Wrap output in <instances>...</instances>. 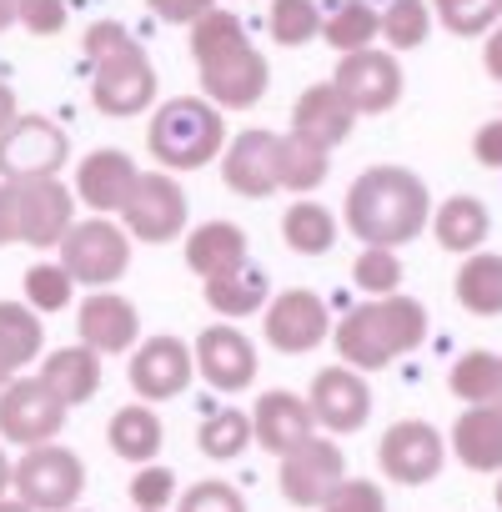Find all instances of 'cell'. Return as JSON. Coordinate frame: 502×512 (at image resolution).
<instances>
[{"instance_id": "obj_33", "label": "cell", "mask_w": 502, "mask_h": 512, "mask_svg": "<svg viewBox=\"0 0 502 512\" xmlns=\"http://www.w3.org/2000/svg\"><path fill=\"white\" fill-rule=\"evenodd\" d=\"M447 387L462 407H482V402H497L502 397V357L497 352H462L447 372Z\"/></svg>"}, {"instance_id": "obj_50", "label": "cell", "mask_w": 502, "mask_h": 512, "mask_svg": "<svg viewBox=\"0 0 502 512\" xmlns=\"http://www.w3.org/2000/svg\"><path fill=\"white\" fill-rule=\"evenodd\" d=\"M16 121V96H11V86L6 81H0V131H6Z\"/></svg>"}, {"instance_id": "obj_25", "label": "cell", "mask_w": 502, "mask_h": 512, "mask_svg": "<svg viewBox=\"0 0 502 512\" xmlns=\"http://www.w3.org/2000/svg\"><path fill=\"white\" fill-rule=\"evenodd\" d=\"M246 262V231L236 221H201L191 236H186V267L211 282V277H226Z\"/></svg>"}, {"instance_id": "obj_37", "label": "cell", "mask_w": 502, "mask_h": 512, "mask_svg": "<svg viewBox=\"0 0 502 512\" xmlns=\"http://www.w3.org/2000/svg\"><path fill=\"white\" fill-rule=\"evenodd\" d=\"M382 36L392 51H417L432 36V0H392L382 11Z\"/></svg>"}, {"instance_id": "obj_27", "label": "cell", "mask_w": 502, "mask_h": 512, "mask_svg": "<svg viewBox=\"0 0 502 512\" xmlns=\"http://www.w3.org/2000/svg\"><path fill=\"white\" fill-rule=\"evenodd\" d=\"M487 231H492V216H487V206H482L477 196H447V201L432 211V236H437V246L452 251V256L482 251Z\"/></svg>"}, {"instance_id": "obj_6", "label": "cell", "mask_w": 502, "mask_h": 512, "mask_svg": "<svg viewBox=\"0 0 502 512\" xmlns=\"http://www.w3.org/2000/svg\"><path fill=\"white\" fill-rule=\"evenodd\" d=\"M56 251L76 287L101 292V287H116L131 267V231L116 226L111 216H91V221H76Z\"/></svg>"}, {"instance_id": "obj_10", "label": "cell", "mask_w": 502, "mask_h": 512, "mask_svg": "<svg viewBox=\"0 0 502 512\" xmlns=\"http://www.w3.org/2000/svg\"><path fill=\"white\" fill-rule=\"evenodd\" d=\"M191 221V206H186V191L176 176H161V171H141L131 201L121 206V226L131 231V241H151V246H166L186 231Z\"/></svg>"}, {"instance_id": "obj_29", "label": "cell", "mask_w": 502, "mask_h": 512, "mask_svg": "<svg viewBox=\"0 0 502 512\" xmlns=\"http://www.w3.org/2000/svg\"><path fill=\"white\" fill-rule=\"evenodd\" d=\"M452 292L472 317H502V256H492V251L462 256Z\"/></svg>"}, {"instance_id": "obj_44", "label": "cell", "mask_w": 502, "mask_h": 512, "mask_svg": "<svg viewBox=\"0 0 502 512\" xmlns=\"http://www.w3.org/2000/svg\"><path fill=\"white\" fill-rule=\"evenodd\" d=\"M317 512H387V492L372 477H342V487Z\"/></svg>"}, {"instance_id": "obj_52", "label": "cell", "mask_w": 502, "mask_h": 512, "mask_svg": "<svg viewBox=\"0 0 502 512\" xmlns=\"http://www.w3.org/2000/svg\"><path fill=\"white\" fill-rule=\"evenodd\" d=\"M16 11H21V0H0V31L16 26Z\"/></svg>"}, {"instance_id": "obj_56", "label": "cell", "mask_w": 502, "mask_h": 512, "mask_svg": "<svg viewBox=\"0 0 502 512\" xmlns=\"http://www.w3.org/2000/svg\"><path fill=\"white\" fill-rule=\"evenodd\" d=\"M71 512H81V507H71Z\"/></svg>"}, {"instance_id": "obj_9", "label": "cell", "mask_w": 502, "mask_h": 512, "mask_svg": "<svg viewBox=\"0 0 502 512\" xmlns=\"http://www.w3.org/2000/svg\"><path fill=\"white\" fill-rule=\"evenodd\" d=\"M66 402L41 377H16L0 387V437L16 447H46L66 427Z\"/></svg>"}, {"instance_id": "obj_24", "label": "cell", "mask_w": 502, "mask_h": 512, "mask_svg": "<svg viewBox=\"0 0 502 512\" xmlns=\"http://www.w3.org/2000/svg\"><path fill=\"white\" fill-rule=\"evenodd\" d=\"M352 126H357V111L347 106V96H342L332 81L307 86V91L297 96V106H292V131H297V136H312V141H322V146H342V141L352 136Z\"/></svg>"}, {"instance_id": "obj_39", "label": "cell", "mask_w": 502, "mask_h": 512, "mask_svg": "<svg viewBox=\"0 0 502 512\" xmlns=\"http://www.w3.org/2000/svg\"><path fill=\"white\" fill-rule=\"evenodd\" d=\"M352 282L367 297H397L402 287V262L392 246H362V256L352 262Z\"/></svg>"}, {"instance_id": "obj_46", "label": "cell", "mask_w": 502, "mask_h": 512, "mask_svg": "<svg viewBox=\"0 0 502 512\" xmlns=\"http://www.w3.org/2000/svg\"><path fill=\"white\" fill-rule=\"evenodd\" d=\"M146 6L171 26H196L206 11H216V0H146Z\"/></svg>"}, {"instance_id": "obj_30", "label": "cell", "mask_w": 502, "mask_h": 512, "mask_svg": "<svg viewBox=\"0 0 502 512\" xmlns=\"http://www.w3.org/2000/svg\"><path fill=\"white\" fill-rule=\"evenodd\" d=\"M206 307H211L221 322H241V317H251V312H262V307H267V277L251 267V262H241L236 272L206 282Z\"/></svg>"}, {"instance_id": "obj_57", "label": "cell", "mask_w": 502, "mask_h": 512, "mask_svg": "<svg viewBox=\"0 0 502 512\" xmlns=\"http://www.w3.org/2000/svg\"><path fill=\"white\" fill-rule=\"evenodd\" d=\"M497 402H502V397H497Z\"/></svg>"}, {"instance_id": "obj_22", "label": "cell", "mask_w": 502, "mask_h": 512, "mask_svg": "<svg viewBox=\"0 0 502 512\" xmlns=\"http://www.w3.org/2000/svg\"><path fill=\"white\" fill-rule=\"evenodd\" d=\"M136 181H141L136 161L126 151H116V146H101V151L81 156V166H76V196L96 216H121V206L131 201Z\"/></svg>"}, {"instance_id": "obj_12", "label": "cell", "mask_w": 502, "mask_h": 512, "mask_svg": "<svg viewBox=\"0 0 502 512\" xmlns=\"http://www.w3.org/2000/svg\"><path fill=\"white\" fill-rule=\"evenodd\" d=\"M66 131L51 116H16L0 131V176L6 181H31V176H56L66 166Z\"/></svg>"}, {"instance_id": "obj_11", "label": "cell", "mask_w": 502, "mask_h": 512, "mask_svg": "<svg viewBox=\"0 0 502 512\" xmlns=\"http://www.w3.org/2000/svg\"><path fill=\"white\" fill-rule=\"evenodd\" d=\"M442 462H447V442H442V432H437L432 422H422V417L392 422V427L382 432V442H377V467H382V477L397 482V487H422V482H432V477L442 472Z\"/></svg>"}, {"instance_id": "obj_32", "label": "cell", "mask_w": 502, "mask_h": 512, "mask_svg": "<svg viewBox=\"0 0 502 512\" xmlns=\"http://www.w3.org/2000/svg\"><path fill=\"white\" fill-rule=\"evenodd\" d=\"M46 347V332H41V312L26 307V302H0V362L11 372L31 367Z\"/></svg>"}, {"instance_id": "obj_49", "label": "cell", "mask_w": 502, "mask_h": 512, "mask_svg": "<svg viewBox=\"0 0 502 512\" xmlns=\"http://www.w3.org/2000/svg\"><path fill=\"white\" fill-rule=\"evenodd\" d=\"M16 241V211H11V186L0 181V246Z\"/></svg>"}, {"instance_id": "obj_7", "label": "cell", "mask_w": 502, "mask_h": 512, "mask_svg": "<svg viewBox=\"0 0 502 512\" xmlns=\"http://www.w3.org/2000/svg\"><path fill=\"white\" fill-rule=\"evenodd\" d=\"M16 497L31 512H71L86 492V462L81 452L46 442V447H26V457L16 462Z\"/></svg>"}, {"instance_id": "obj_23", "label": "cell", "mask_w": 502, "mask_h": 512, "mask_svg": "<svg viewBox=\"0 0 502 512\" xmlns=\"http://www.w3.org/2000/svg\"><path fill=\"white\" fill-rule=\"evenodd\" d=\"M452 457L467 472H502V402L462 407L452 422Z\"/></svg>"}, {"instance_id": "obj_36", "label": "cell", "mask_w": 502, "mask_h": 512, "mask_svg": "<svg viewBox=\"0 0 502 512\" xmlns=\"http://www.w3.org/2000/svg\"><path fill=\"white\" fill-rule=\"evenodd\" d=\"M251 442V412H236V407H221V412H211L206 422H201V432H196V447H201V457H211V462H231V457H241Z\"/></svg>"}, {"instance_id": "obj_51", "label": "cell", "mask_w": 502, "mask_h": 512, "mask_svg": "<svg viewBox=\"0 0 502 512\" xmlns=\"http://www.w3.org/2000/svg\"><path fill=\"white\" fill-rule=\"evenodd\" d=\"M11 482H16V462L6 457V447H0V497L11 492Z\"/></svg>"}, {"instance_id": "obj_4", "label": "cell", "mask_w": 502, "mask_h": 512, "mask_svg": "<svg viewBox=\"0 0 502 512\" xmlns=\"http://www.w3.org/2000/svg\"><path fill=\"white\" fill-rule=\"evenodd\" d=\"M86 56H91V101L101 116H141L156 101V66L146 46L121 26V21H96L86 31Z\"/></svg>"}, {"instance_id": "obj_1", "label": "cell", "mask_w": 502, "mask_h": 512, "mask_svg": "<svg viewBox=\"0 0 502 512\" xmlns=\"http://www.w3.org/2000/svg\"><path fill=\"white\" fill-rule=\"evenodd\" d=\"M347 226L362 246H407L432 221V196L407 166H367L347 186Z\"/></svg>"}, {"instance_id": "obj_5", "label": "cell", "mask_w": 502, "mask_h": 512, "mask_svg": "<svg viewBox=\"0 0 502 512\" xmlns=\"http://www.w3.org/2000/svg\"><path fill=\"white\" fill-rule=\"evenodd\" d=\"M146 146L166 171H201L226 151V121L206 96H176L156 106Z\"/></svg>"}, {"instance_id": "obj_20", "label": "cell", "mask_w": 502, "mask_h": 512, "mask_svg": "<svg viewBox=\"0 0 502 512\" xmlns=\"http://www.w3.org/2000/svg\"><path fill=\"white\" fill-rule=\"evenodd\" d=\"M76 332H81V342L91 352L121 357V352H136V342H141V312H136L131 297H116L111 287H101V292H91L81 302Z\"/></svg>"}, {"instance_id": "obj_47", "label": "cell", "mask_w": 502, "mask_h": 512, "mask_svg": "<svg viewBox=\"0 0 502 512\" xmlns=\"http://www.w3.org/2000/svg\"><path fill=\"white\" fill-rule=\"evenodd\" d=\"M472 156H477V166L502 171V116L477 126V136H472Z\"/></svg>"}, {"instance_id": "obj_35", "label": "cell", "mask_w": 502, "mask_h": 512, "mask_svg": "<svg viewBox=\"0 0 502 512\" xmlns=\"http://www.w3.org/2000/svg\"><path fill=\"white\" fill-rule=\"evenodd\" d=\"M322 36L332 51L352 56V51H372V41L382 36V16L367 6V0H342V6L322 21Z\"/></svg>"}, {"instance_id": "obj_26", "label": "cell", "mask_w": 502, "mask_h": 512, "mask_svg": "<svg viewBox=\"0 0 502 512\" xmlns=\"http://www.w3.org/2000/svg\"><path fill=\"white\" fill-rule=\"evenodd\" d=\"M101 362H106L101 352H91L86 342H76V347H61V352H51L41 362V382L66 407H81V402H91L101 392Z\"/></svg>"}, {"instance_id": "obj_21", "label": "cell", "mask_w": 502, "mask_h": 512, "mask_svg": "<svg viewBox=\"0 0 502 512\" xmlns=\"http://www.w3.org/2000/svg\"><path fill=\"white\" fill-rule=\"evenodd\" d=\"M251 437H257L262 452L287 457L292 447H302L307 437H317L312 402L297 397V392H262L257 407H251Z\"/></svg>"}, {"instance_id": "obj_15", "label": "cell", "mask_w": 502, "mask_h": 512, "mask_svg": "<svg viewBox=\"0 0 502 512\" xmlns=\"http://www.w3.org/2000/svg\"><path fill=\"white\" fill-rule=\"evenodd\" d=\"M332 86L347 96V106L357 116H382V111H392L402 101V66H397L392 51H377V46L372 51H352V56L337 61Z\"/></svg>"}, {"instance_id": "obj_42", "label": "cell", "mask_w": 502, "mask_h": 512, "mask_svg": "<svg viewBox=\"0 0 502 512\" xmlns=\"http://www.w3.org/2000/svg\"><path fill=\"white\" fill-rule=\"evenodd\" d=\"M176 497H181V492H176V472H171L166 462H141V467H136V477H131V502H136V512H166Z\"/></svg>"}, {"instance_id": "obj_16", "label": "cell", "mask_w": 502, "mask_h": 512, "mask_svg": "<svg viewBox=\"0 0 502 512\" xmlns=\"http://www.w3.org/2000/svg\"><path fill=\"white\" fill-rule=\"evenodd\" d=\"M312 417L317 427H327L332 437H347V432H362L367 417H372V387L357 367L337 362V367H322L312 377Z\"/></svg>"}, {"instance_id": "obj_28", "label": "cell", "mask_w": 502, "mask_h": 512, "mask_svg": "<svg viewBox=\"0 0 502 512\" xmlns=\"http://www.w3.org/2000/svg\"><path fill=\"white\" fill-rule=\"evenodd\" d=\"M106 442H111V452L116 457H126V462H156L161 457V442H166V427H161V417H156V407L151 402H131V407H121L116 417H111V427H106Z\"/></svg>"}, {"instance_id": "obj_31", "label": "cell", "mask_w": 502, "mask_h": 512, "mask_svg": "<svg viewBox=\"0 0 502 512\" xmlns=\"http://www.w3.org/2000/svg\"><path fill=\"white\" fill-rule=\"evenodd\" d=\"M282 236H287V246H292L297 256H327V251L337 246V216H332L322 201L297 196V201L287 206V216H282Z\"/></svg>"}, {"instance_id": "obj_48", "label": "cell", "mask_w": 502, "mask_h": 512, "mask_svg": "<svg viewBox=\"0 0 502 512\" xmlns=\"http://www.w3.org/2000/svg\"><path fill=\"white\" fill-rule=\"evenodd\" d=\"M482 71L502 86V21L487 31V46H482Z\"/></svg>"}, {"instance_id": "obj_2", "label": "cell", "mask_w": 502, "mask_h": 512, "mask_svg": "<svg viewBox=\"0 0 502 512\" xmlns=\"http://www.w3.org/2000/svg\"><path fill=\"white\" fill-rule=\"evenodd\" d=\"M191 56L201 71V96L216 111H246L267 96V56L246 41L241 21L226 11H206L191 26Z\"/></svg>"}, {"instance_id": "obj_14", "label": "cell", "mask_w": 502, "mask_h": 512, "mask_svg": "<svg viewBox=\"0 0 502 512\" xmlns=\"http://www.w3.org/2000/svg\"><path fill=\"white\" fill-rule=\"evenodd\" d=\"M221 181H226V191H236L246 201H262V196L282 191V136H272L262 126L241 131L221 151Z\"/></svg>"}, {"instance_id": "obj_8", "label": "cell", "mask_w": 502, "mask_h": 512, "mask_svg": "<svg viewBox=\"0 0 502 512\" xmlns=\"http://www.w3.org/2000/svg\"><path fill=\"white\" fill-rule=\"evenodd\" d=\"M11 186V211H16V241L51 251L66 241V231L76 226V196L61 176H31V181H6Z\"/></svg>"}, {"instance_id": "obj_19", "label": "cell", "mask_w": 502, "mask_h": 512, "mask_svg": "<svg viewBox=\"0 0 502 512\" xmlns=\"http://www.w3.org/2000/svg\"><path fill=\"white\" fill-rule=\"evenodd\" d=\"M196 372L216 392H246L257 382V347L236 322H216L196 337Z\"/></svg>"}, {"instance_id": "obj_55", "label": "cell", "mask_w": 502, "mask_h": 512, "mask_svg": "<svg viewBox=\"0 0 502 512\" xmlns=\"http://www.w3.org/2000/svg\"><path fill=\"white\" fill-rule=\"evenodd\" d=\"M492 497H497V512H502V472H497V492Z\"/></svg>"}, {"instance_id": "obj_53", "label": "cell", "mask_w": 502, "mask_h": 512, "mask_svg": "<svg viewBox=\"0 0 502 512\" xmlns=\"http://www.w3.org/2000/svg\"><path fill=\"white\" fill-rule=\"evenodd\" d=\"M0 512H31L21 497H0Z\"/></svg>"}, {"instance_id": "obj_54", "label": "cell", "mask_w": 502, "mask_h": 512, "mask_svg": "<svg viewBox=\"0 0 502 512\" xmlns=\"http://www.w3.org/2000/svg\"><path fill=\"white\" fill-rule=\"evenodd\" d=\"M6 382H16V372H11L6 362H0V387H6Z\"/></svg>"}, {"instance_id": "obj_45", "label": "cell", "mask_w": 502, "mask_h": 512, "mask_svg": "<svg viewBox=\"0 0 502 512\" xmlns=\"http://www.w3.org/2000/svg\"><path fill=\"white\" fill-rule=\"evenodd\" d=\"M16 26H26L31 36H56L66 26V0H21Z\"/></svg>"}, {"instance_id": "obj_3", "label": "cell", "mask_w": 502, "mask_h": 512, "mask_svg": "<svg viewBox=\"0 0 502 512\" xmlns=\"http://www.w3.org/2000/svg\"><path fill=\"white\" fill-rule=\"evenodd\" d=\"M337 357L357 372H382L427 342V307L417 297H372L332 327Z\"/></svg>"}, {"instance_id": "obj_17", "label": "cell", "mask_w": 502, "mask_h": 512, "mask_svg": "<svg viewBox=\"0 0 502 512\" xmlns=\"http://www.w3.org/2000/svg\"><path fill=\"white\" fill-rule=\"evenodd\" d=\"M262 327H267V342H272V352H287V357L317 352V347L332 337L327 302H322L317 292H307V287H292V292H282V297L267 307Z\"/></svg>"}, {"instance_id": "obj_43", "label": "cell", "mask_w": 502, "mask_h": 512, "mask_svg": "<svg viewBox=\"0 0 502 512\" xmlns=\"http://www.w3.org/2000/svg\"><path fill=\"white\" fill-rule=\"evenodd\" d=\"M176 512H246V497L221 482V477H206V482H191L181 497H176Z\"/></svg>"}, {"instance_id": "obj_40", "label": "cell", "mask_w": 502, "mask_h": 512, "mask_svg": "<svg viewBox=\"0 0 502 512\" xmlns=\"http://www.w3.org/2000/svg\"><path fill=\"white\" fill-rule=\"evenodd\" d=\"M21 292H26V307H36V312H66L76 282H71V272H66L61 262H36V267L26 272Z\"/></svg>"}, {"instance_id": "obj_38", "label": "cell", "mask_w": 502, "mask_h": 512, "mask_svg": "<svg viewBox=\"0 0 502 512\" xmlns=\"http://www.w3.org/2000/svg\"><path fill=\"white\" fill-rule=\"evenodd\" d=\"M322 11L317 0H272V16H267V31L277 46H307L312 36H322Z\"/></svg>"}, {"instance_id": "obj_18", "label": "cell", "mask_w": 502, "mask_h": 512, "mask_svg": "<svg viewBox=\"0 0 502 512\" xmlns=\"http://www.w3.org/2000/svg\"><path fill=\"white\" fill-rule=\"evenodd\" d=\"M131 392L141 397V402H171V397H181L186 387H191V347L181 342V337H146V342H136V352H131Z\"/></svg>"}, {"instance_id": "obj_34", "label": "cell", "mask_w": 502, "mask_h": 512, "mask_svg": "<svg viewBox=\"0 0 502 512\" xmlns=\"http://www.w3.org/2000/svg\"><path fill=\"white\" fill-rule=\"evenodd\" d=\"M332 171V146L312 141V136H282V186L297 196H312Z\"/></svg>"}, {"instance_id": "obj_41", "label": "cell", "mask_w": 502, "mask_h": 512, "mask_svg": "<svg viewBox=\"0 0 502 512\" xmlns=\"http://www.w3.org/2000/svg\"><path fill=\"white\" fill-rule=\"evenodd\" d=\"M432 16L452 36H487L502 21V0H432Z\"/></svg>"}, {"instance_id": "obj_13", "label": "cell", "mask_w": 502, "mask_h": 512, "mask_svg": "<svg viewBox=\"0 0 502 512\" xmlns=\"http://www.w3.org/2000/svg\"><path fill=\"white\" fill-rule=\"evenodd\" d=\"M347 477V457L332 437H307L302 447H292L277 467V482H282V497L292 507H322Z\"/></svg>"}]
</instances>
